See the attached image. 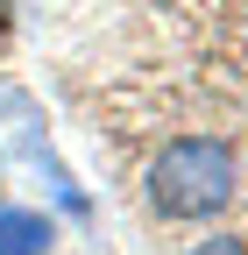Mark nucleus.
Listing matches in <instances>:
<instances>
[{"instance_id": "f257e3e1", "label": "nucleus", "mask_w": 248, "mask_h": 255, "mask_svg": "<svg viewBox=\"0 0 248 255\" xmlns=\"http://www.w3.org/2000/svg\"><path fill=\"white\" fill-rule=\"evenodd\" d=\"M142 191L163 220H213L220 206H234V149L213 135H177L170 149H156Z\"/></svg>"}, {"instance_id": "f03ea898", "label": "nucleus", "mask_w": 248, "mask_h": 255, "mask_svg": "<svg viewBox=\"0 0 248 255\" xmlns=\"http://www.w3.org/2000/svg\"><path fill=\"white\" fill-rule=\"evenodd\" d=\"M50 241H57L50 213H36V206H0V255H43Z\"/></svg>"}, {"instance_id": "7ed1b4c3", "label": "nucleus", "mask_w": 248, "mask_h": 255, "mask_svg": "<svg viewBox=\"0 0 248 255\" xmlns=\"http://www.w3.org/2000/svg\"><path fill=\"white\" fill-rule=\"evenodd\" d=\"M192 255H248V241H234V234H213V241H199Z\"/></svg>"}]
</instances>
